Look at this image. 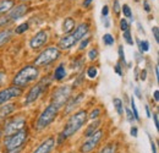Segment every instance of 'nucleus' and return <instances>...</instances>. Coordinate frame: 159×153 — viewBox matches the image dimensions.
Returning <instances> with one entry per match:
<instances>
[{"label":"nucleus","instance_id":"f257e3e1","mask_svg":"<svg viewBox=\"0 0 159 153\" xmlns=\"http://www.w3.org/2000/svg\"><path fill=\"white\" fill-rule=\"evenodd\" d=\"M87 119H88V114H87L86 110H79L77 113H75V114L69 119V121L66 123L64 130L61 131V134H60V141L66 140V138L71 137L72 135L76 134L80 129L86 124Z\"/></svg>","mask_w":159,"mask_h":153},{"label":"nucleus","instance_id":"f03ea898","mask_svg":"<svg viewBox=\"0 0 159 153\" xmlns=\"http://www.w3.org/2000/svg\"><path fill=\"white\" fill-rule=\"evenodd\" d=\"M39 76V70L38 67H36L34 65H26L25 67H22L20 71L16 74V76L14 77L12 83L14 86L19 87V88H23L26 87L28 83L36 81Z\"/></svg>","mask_w":159,"mask_h":153},{"label":"nucleus","instance_id":"7ed1b4c3","mask_svg":"<svg viewBox=\"0 0 159 153\" xmlns=\"http://www.w3.org/2000/svg\"><path fill=\"white\" fill-rule=\"evenodd\" d=\"M88 33V25L87 23H81L79 27L75 30V32L70 33L69 36H65L59 40L60 49H70L71 47H74L77 42H80L86 35Z\"/></svg>","mask_w":159,"mask_h":153},{"label":"nucleus","instance_id":"20e7f679","mask_svg":"<svg viewBox=\"0 0 159 153\" xmlns=\"http://www.w3.org/2000/svg\"><path fill=\"white\" fill-rule=\"evenodd\" d=\"M27 138H28V132H27V130L23 129V130L17 131L15 134L6 136L5 140H4V147L7 152L20 150L21 147L25 145V142L27 141Z\"/></svg>","mask_w":159,"mask_h":153},{"label":"nucleus","instance_id":"39448f33","mask_svg":"<svg viewBox=\"0 0 159 153\" xmlns=\"http://www.w3.org/2000/svg\"><path fill=\"white\" fill-rule=\"evenodd\" d=\"M59 113V108H57L54 104H49L39 115V118L37 119V123L34 125V128L37 130H43L45 128H48L58 116Z\"/></svg>","mask_w":159,"mask_h":153},{"label":"nucleus","instance_id":"423d86ee","mask_svg":"<svg viewBox=\"0 0 159 153\" xmlns=\"http://www.w3.org/2000/svg\"><path fill=\"white\" fill-rule=\"evenodd\" d=\"M60 57V49L58 47H49L45 50H43L34 60V66H47L55 61Z\"/></svg>","mask_w":159,"mask_h":153},{"label":"nucleus","instance_id":"0eeeda50","mask_svg":"<svg viewBox=\"0 0 159 153\" xmlns=\"http://www.w3.org/2000/svg\"><path fill=\"white\" fill-rule=\"evenodd\" d=\"M71 95V87L70 86H61L58 90L54 91L52 97V104H54L57 108L62 107L70 98Z\"/></svg>","mask_w":159,"mask_h":153},{"label":"nucleus","instance_id":"6e6552de","mask_svg":"<svg viewBox=\"0 0 159 153\" xmlns=\"http://www.w3.org/2000/svg\"><path fill=\"white\" fill-rule=\"evenodd\" d=\"M25 125H26V119L23 116H16L14 119H10L4 125V134L5 136L15 134L17 131L23 130Z\"/></svg>","mask_w":159,"mask_h":153},{"label":"nucleus","instance_id":"1a4fd4ad","mask_svg":"<svg viewBox=\"0 0 159 153\" xmlns=\"http://www.w3.org/2000/svg\"><path fill=\"white\" fill-rule=\"evenodd\" d=\"M102 137H103V131L102 130H98V131H96L93 135H91L88 137V140L86 142H83V145L81 146V153L92 152L97 147V145L100 142Z\"/></svg>","mask_w":159,"mask_h":153},{"label":"nucleus","instance_id":"9d476101","mask_svg":"<svg viewBox=\"0 0 159 153\" xmlns=\"http://www.w3.org/2000/svg\"><path fill=\"white\" fill-rule=\"evenodd\" d=\"M21 95H22V90L16 86H11V87H7V88L0 91V105L7 103L12 98L20 97Z\"/></svg>","mask_w":159,"mask_h":153},{"label":"nucleus","instance_id":"9b49d317","mask_svg":"<svg viewBox=\"0 0 159 153\" xmlns=\"http://www.w3.org/2000/svg\"><path fill=\"white\" fill-rule=\"evenodd\" d=\"M45 88H47V86H44L43 82H39V83L34 85V86L30 90V92L27 93L26 100H25V104H31V103L36 102V100L40 97V95L44 92Z\"/></svg>","mask_w":159,"mask_h":153},{"label":"nucleus","instance_id":"f8f14e48","mask_svg":"<svg viewBox=\"0 0 159 153\" xmlns=\"http://www.w3.org/2000/svg\"><path fill=\"white\" fill-rule=\"evenodd\" d=\"M48 40V32L47 31H39L38 33H36L31 40H30V45L32 49H38L40 47H43Z\"/></svg>","mask_w":159,"mask_h":153},{"label":"nucleus","instance_id":"ddd939ff","mask_svg":"<svg viewBox=\"0 0 159 153\" xmlns=\"http://www.w3.org/2000/svg\"><path fill=\"white\" fill-rule=\"evenodd\" d=\"M28 11V6L26 4H20L16 6H12L9 11L7 17L10 19V21H16V20L21 19L26 12Z\"/></svg>","mask_w":159,"mask_h":153},{"label":"nucleus","instance_id":"4468645a","mask_svg":"<svg viewBox=\"0 0 159 153\" xmlns=\"http://www.w3.org/2000/svg\"><path fill=\"white\" fill-rule=\"evenodd\" d=\"M54 145H55V140L53 137H48L33 151V153H50Z\"/></svg>","mask_w":159,"mask_h":153},{"label":"nucleus","instance_id":"2eb2a0df","mask_svg":"<svg viewBox=\"0 0 159 153\" xmlns=\"http://www.w3.org/2000/svg\"><path fill=\"white\" fill-rule=\"evenodd\" d=\"M15 109H16V104H14V103H9L6 105H0V119L9 116L11 113L15 112Z\"/></svg>","mask_w":159,"mask_h":153},{"label":"nucleus","instance_id":"dca6fc26","mask_svg":"<svg viewBox=\"0 0 159 153\" xmlns=\"http://www.w3.org/2000/svg\"><path fill=\"white\" fill-rule=\"evenodd\" d=\"M74 28H75V20L72 19V17L65 19L64 23H62V31H64L65 33H70Z\"/></svg>","mask_w":159,"mask_h":153},{"label":"nucleus","instance_id":"f3484780","mask_svg":"<svg viewBox=\"0 0 159 153\" xmlns=\"http://www.w3.org/2000/svg\"><path fill=\"white\" fill-rule=\"evenodd\" d=\"M11 36H12V32L11 30H4L0 32V47H2L4 44H6L10 39H11Z\"/></svg>","mask_w":159,"mask_h":153},{"label":"nucleus","instance_id":"a211bd4d","mask_svg":"<svg viewBox=\"0 0 159 153\" xmlns=\"http://www.w3.org/2000/svg\"><path fill=\"white\" fill-rule=\"evenodd\" d=\"M100 123H102L100 120H96L94 123H92V124L87 128V130L84 131V136H86V137H89L91 135H93L96 131H98V128H99Z\"/></svg>","mask_w":159,"mask_h":153},{"label":"nucleus","instance_id":"6ab92c4d","mask_svg":"<svg viewBox=\"0 0 159 153\" xmlns=\"http://www.w3.org/2000/svg\"><path fill=\"white\" fill-rule=\"evenodd\" d=\"M14 6V1L12 0H1L0 1V15L6 12V11H10V9Z\"/></svg>","mask_w":159,"mask_h":153},{"label":"nucleus","instance_id":"aec40b11","mask_svg":"<svg viewBox=\"0 0 159 153\" xmlns=\"http://www.w3.org/2000/svg\"><path fill=\"white\" fill-rule=\"evenodd\" d=\"M65 76H66L65 66H64L62 64H60L59 66L55 69V71H54V78H55V80H58V81H60V80H62Z\"/></svg>","mask_w":159,"mask_h":153},{"label":"nucleus","instance_id":"412c9836","mask_svg":"<svg viewBox=\"0 0 159 153\" xmlns=\"http://www.w3.org/2000/svg\"><path fill=\"white\" fill-rule=\"evenodd\" d=\"M82 98H83V95H79V96H76L74 99H71L70 102H69V104H67V108H66V113H70L77 104H79L80 102L82 100Z\"/></svg>","mask_w":159,"mask_h":153},{"label":"nucleus","instance_id":"4be33fe9","mask_svg":"<svg viewBox=\"0 0 159 153\" xmlns=\"http://www.w3.org/2000/svg\"><path fill=\"white\" fill-rule=\"evenodd\" d=\"M113 103H114V107H115V109H116L118 114L122 115V113H124V105H122L121 99H119V98H114Z\"/></svg>","mask_w":159,"mask_h":153},{"label":"nucleus","instance_id":"5701e85b","mask_svg":"<svg viewBox=\"0 0 159 153\" xmlns=\"http://www.w3.org/2000/svg\"><path fill=\"white\" fill-rule=\"evenodd\" d=\"M99 153H116V145L115 143H109Z\"/></svg>","mask_w":159,"mask_h":153},{"label":"nucleus","instance_id":"b1692460","mask_svg":"<svg viewBox=\"0 0 159 153\" xmlns=\"http://www.w3.org/2000/svg\"><path fill=\"white\" fill-rule=\"evenodd\" d=\"M103 42H104V44H105V45H113V44H114V42H115V39H114V37H113L111 35L107 33V35H104V36H103Z\"/></svg>","mask_w":159,"mask_h":153},{"label":"nucleus","instance_id":"393cba45","mask_svg":"<svg viewBox=\"0 0 159 153\" xmlns=\"http://www.w3.org/2000/svg\"><path fill=\"white\" fill-rule=\"evenodd\" d=\"M137 42H139V50H141V53H143V52H148V49H149V43H148L147 40H143V42L137 40Z\"/></svg>","mask_w":159,"mask_h":153},{"label":"nucleus","instance_id":"a878e982","mask_svg":"<svg viewBox=\"0 0 159 153\" xmlns=\"http://www.w3.org/2000/svg\"><path fill=\"white\" fill-rule=\"evenodd\" d=\"M124 38H125V40H126L127 44H130V45L134 44V39L131 38V32H130V30L124 31Z\"/></svg>","mask_w":159,"mask_h":153},{"label":"nucleus","instance_id":"bb28decb","mask_svg":"<svg viewBox=\"0 0 159 153\" xmlns=\"http://www.w3.org/2000/svg\"><path fill=\"white\" fill-rule=\"evenodd\" d=\"M97 74H98V69L94 67V66H91L87 70V76L89 77V78H94V77L97 76Z\"/></svg>","mask_w":159,"mask_h":153},{"label":"nucleus","instance_id":"cd10ccee","mask_svg":"<svg viewBox=\"0 0 159 153\" xmlns=\"http://www.w3.org/2000/svg\"><path fill=\"white\" fill-rule=\"evenodd\" d=\"M28 30V23L27 22H25V23H21L19 27H16V33L17 35H21V33H23V32H26Z\"/></svg>","mask_w":159,"mask_h":153},{"label":"nucleus","instance_id":"c85d7f7f","mask_svg":"<svg viewBox=\"0 0 159 153\" xmlns=\"http://www.w3.org/2000/svg\"><path fill=\"white\" fill-rule=\"evenodd\" d=\"M131 109H132V114H134V118H135V120H139V112H137V108H136V104H135V100H134V98H131Z\"/></svg>","mask_w":159,"mask_h":153},{"label":"nucleus","instance_id":"c756f323","mask_svg":"<svg viewBox=\"0 0 159 153\" xmlns=\"http://www.w3.org/2000/svg\"><path fill=\"white\" fill-rule=\"evenodd\" d=\"M121 7H122V12H124L125 17H130V19H132V12H131L130 6L125 4V5H124V6H121Z\"/></svg>","mask_w":159,"mask_h":153},{"label":"nucleus","instance_id":"7c9ffc66","mask_svg":"<svg viewBox=\"0 0 159 153\" xmlns=\"http://www.w3.org/2000/svg\"><path fill=\"white\" fill-rule=\"evenodd\" d=\"M120 28H121V31H122V32H124V31H126V30H129V22H127L125 19L120 20Z\"/></svg>","mask_w":159,"mask_h":153},{"label":"nucleus","instance_id":"2f4dec72","mask_svg":"<svg viewBox=\"0 0 159 153\" xmlns=\"http://www.w3.org/2000/svg\"><path fill=\"white\" fill-rule=\"evenodd\" d=\"M100 114V109H98V108H96V109H93L92 112H91V114L88 115V118H91V119H97L98 116H99Z\"/></svg>","mask_w":159,"mask_h":153},{"label":"nucleus","instance_id":"473e14b6","mask_svg":"<svg viewBox=\"0 0 159 153\" xmlns=\"http://www.w3.org/2000/svg\"><path fill=\"white\" fill-rule=\"evenodd\" d=\"M98 55V50L97 49H91L89 52H88V58H89V60H94L96 58Z\"/></svg>","mask_w":159,"mask_h":153},{"label":"nucleus","instance_id":"72a5a7b5","mask_svg":"<svg viewBox=\"0 0 159 153\" xmlns=\"http://www.w3.org/2000/svg\"><path fill=\"white\" fill-rule=\"evenodd\" d=\"M152 32H153V36H154V39H156V42L158 43V42H159V27L154 26V27L152 28Z\"/></svg>","mask_w":159,"mask_h":153},{"label":"nucleus","instance_id":"f704fd0d","mask_svg":"<svg viewBox=\"0 0 159 153\" xmlns=\"http://www.w3.org/2000/svg\"><path fill=\"white\" fill-rule=\"evenodd\" d=\"M120 2H119V0H114V4H113V9H114V12L118 15L120 12Z\"/></svg>","mask_w":159,"mask_h":153},{"label":"nucleus","instance_id":"c9c22d12","mask_svg":"<svg viewBox=\"0 0 159 153\" xmlns=\"http://www.w3.org/2000/svg\"><path fill=\"white\" fill-rule=\"evenodd\" d=\"M10 22V19L6 16V17H4V16H0V27H4L5 25H7Z\"/></svg>","mask_w":159,"mask_h":153},{"label":"nucleus","instance_id":"e433bc0d","mask_svg":"<svg viewBox=\"0 0 159 153\" xmlns=\"http://www.w3.org/2000/svg\"><path fill=\"white\" fill-rule=\"evenodd\" d=\"M126 118H127V120H129L130 123H134L135 118H134V114H132V112H131L130 109H126Z\"/></svg>","mask_w":159,"mask_h":153},{"label":"nucleus","instance_id":"4c0bfd02","mask_svg":"<svg viewBox=\"0 0 159 153\" xmlns=\"http://www.w3.org/2000/svg\"><path fill=\"white\" fill-rule=\"evenodd\" d=\"M119 57H120V60L125 63V53H124V47L122 45L119 47Z\"/></svg>","mask_w":159,"mask_h":153},{"label":"nucleus","instance_id":"58836bf2","mask_svg":"<svg viewBox=\"0 0 159 153\" xmlns=\"http://www.w3.org/2000/svg\"><path fill=\"white\" fill-rule=\"evenodd\" d=\"M108 14H109V9H108V6H107V5H104V6H103V9H102V15H103V17H107V16H108Z\"/></svg>","mask_w":159,"mask_h":153},{"label":"nucleus","instance_id":"ea45409f","mask_svg":"<svg viewBox=\"0 0 159 153\" xmlns=\"http://www.w3.org/2000/svg\"><path fill=\"white\" fill-rule=\"evenodd\" d=\"M88 43H89V39L88 38L86 39V40H82V42H81V45H80V50H83V49L87 47Z\"/></svg>","mask_w":159,"mask_h":153},{"label":"nucleus","instance_id":"a19ab883","mask_svg":"<svg viewBox=\"0 0 159 153\" xmlns=\"http://www.w3.org/2000/svg\"><path fill=\"white\" fill-rule=\"evenodd\" d=\"M143 6H144V10L147 11V12H149L151 11V6H149V4H148V1H143Z\"/></svg>","mask_w":159,"mask_h":153},{"label":"nucleus","instance_id":"79ce46f5","mask_svg":"<svg viewBox=\"0 0 159 153\" xmlns=\"http://www.w3.org/2000/svg\"><path fill=\"white\" fill-rule=\"evenodd\" d=\"M153 119H154V124H156V128L158 129V128H159V121H158V114H157V113H154V114H153Z\"/></svg>","mask_w":159,"mask_h":153},{"label":"nucleus","instance_id":"37998d69","mask_svg":"<svg viewBox=\"0 0 159 153\" xmlns=\"http://www.w3.org/2000/svg\"><path fill=\"white\" fill-rule=\"evenodd\" d=\"M149 140H151V146H152V153H157V150H156V145H154V142L152 141V138L149 137Z\"/></svg>","mask_w":159,"mask_h":153},{"label":"nucleus","instance_id":"c03bdc74","mask_svg":"<svg viewBox=\"0 0 159 153\" xmlns=\"http://www.w3.org/2000/svg\"><path fill=\"white\" fill-rule=\"evenodd\" d=\"M146 78H147V71H146V70H143V71L141 72V80H142V81H144Z\"/></svg>","mask_w":159,"mask_h":153},{"label":"nucleus","instance_id":"a18cd8bd","mask_svg":"<svg viewBox=\"0 0 159 153\" xmlns=\"http://www.w3.org/2000/svg\"><path fill=\"white\" fill-rule=\"evenodd\" d=\"M115 71H116V74L118 75H122V72H121V69H120V64H116V66H115Z\"/></svg>","mask_w":159,"mask_h":153},{"label":"nucleus","instance_id":"49530a36","mask_svg":"<svg viewBox=\"0 0 159 153\" xmlns=\"http://www.w3.org/2000/svg\"><path fill=\"white\" fill-rule=\"evenodd\" d=\"M131 135H132L134 137L137 136V128H131Z\"/></svg>","mask_w":159,"mask_h":153},{"label":"nucleus","instance_id":"de8ad7c7","mask_svg":"<svg viewBox=\"0 0 159 153\" xmlns=\"http://www.w3.org/2000/svg\"><path fill=\"white\" fill-rule=\"evenodd\" d=\"M154 99L158 102L159 100V91L157 90V91H154Z\"/></svg>","mask_w":159,"mask_h":153},{"label":"nucleus","instance_id":"09e8293b","mask_svg":"<svg viewBox=\"0 0 159 153\" xmlns=\"http://www.w3.org/2000/svg\"><path fill=\"white\" fill-rule=\"evenodd\" d=\"M103 22H105V27L109 28V20H108V17H104V19H103Z\"/></svg>","mask_w":159,"mask_h":153},{"label":"nucleus","instance_id":"8fccbe9b","mask_svg":"<svg viewBox=\"0 0 159 153\" xmlns=\"http://www.w3.org/2000/svg\"><path fill=\"white\" fill-rule=\"evenodd\" d=\"M92 1H93V0H84V1H83V6H86V7H87Z\"/></svg>","mask_w":159,"mask_h":153},{"label":"nucleus","instance_id":"3c124183","mask_svg":"<svg viewBox=\"0 0 159 153\" xmlns=\"http://www.w3.org/2000/svg\"><path fill=\"white\" fill-rule=\"evenodd\" d=\"M4 77H5V72H2V71H0V83L2 82V80H4Z\"/></svg>","mask_w":159,"mask_h":153},{"label":"nucleus","instance_id":"603ef678","mask_svg":"<svg viewBox=\"0 0 159 153\" xmlns=\"http://www.w3.org/2000/svg\"><path fill=\"white\" fill-rule=\"evenodd\" d=\"M135 92H136V96L139 97V98H141V92H139V88H136V90H135Z\"/></svg>","mask_w":159,"mask_h":153},{"label":"nucleus","instance_id":"864d4df0","mask_svg":"<svg viewBox=\"0 0 159 153\" xmlns=\"http://www.w3.org/2000/svg\"><path fill=\"white\" fill-rule=\"evenodd\" d=\"M156 76H157V80L159 78V69L158 66H156Z\"/></svg>","mask_w":159,"mask_h":153},{"label":"nucleus","instance_id":"5fc2aeb1","mask_svg":"<svg viewBox=\"0 0 159 153\" xmlns=\"http://www.w3.org/2000/svg\"><path fill=\"white\" fill-rule=\"evenodd\" d=\"M146 113H147V116H148V118L151 116V113H149V108H148L147 105H146Z\"/></svg>","mask_w":159,"mask_h":153},{"label":"nucleus","instance_id":"6e6d98bb","mask_svg":"<svg viewBox=\"0 0 159 153\" xmlns=\"http://www.w3.org/2000/svg\"><path fill=\"white\" fill-rule=\"evenodd\" d=\"M9 153H21V148H20V150H15V151H11V152H9Z\"/></svg>","mask_w":159,"mask_h":153},{"label":"nucleus","instance_id":"4d7b16f0","mask_svg":"<svg viewBox=\"0 0 159 153\" xmlns=\"http://www.w3.org/2000/svg\"><path fill=\"white\" fill-rule=\"evenodd\" d=\"M1 135H2V132H1V131H0V137H1Z\"/></svg>","mask_w":159,"mask_h":153},{"label":"nucleus","instance_id":"13d9d810","mask_svg":"<svg viewBox=\"0 0 159 153\" xmlns=\"http://www.w3.org/2000/svg\"><path fill=\"white\" fill-rule=\"evenodd\" d=\"M22 1H26V0H22Z\"/></svg>","mask_w":159,"mask_h":153},{"label":"nucleus","instance_id":"bf43d9fd","mask_svg":"<svg viewBox=\"0 0 159 153\" xmlns=\"http://www.w3.org/2000/svg\"><path fill=\"white\" fill-rule=\"evenodd\" d=\"M136 1H139V0H136Z\"/></svg>","mask_w":159,"mask_h":153}]
</instances>
